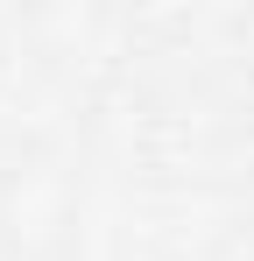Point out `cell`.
I'll use <instances>...</instances> for the list:
<instances>
[]
</instances>
